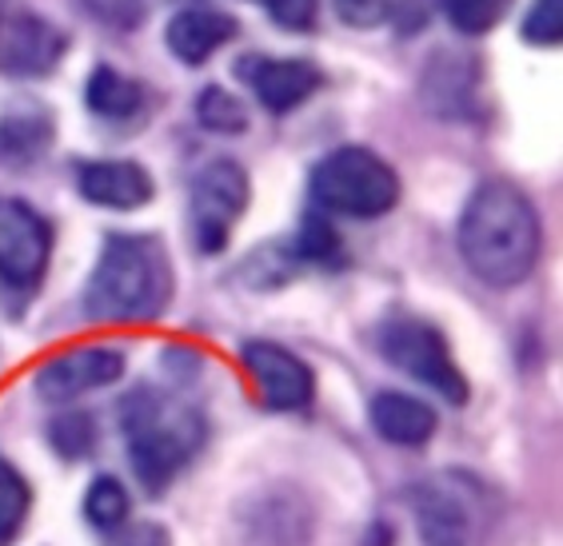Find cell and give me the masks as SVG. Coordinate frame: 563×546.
<instances>
[{
    "instance_id": "cell-1",
    "label": "cell",
    "mask_w": 563,
    "mask_h": 546,
    "mask_svg": "<svg viewBox=\"0 0 563 546\" xmlns=\"http://www.w3.org/2000/svg\"><path fill=\"white\" fill-rule=\"evenodd\" d=\"M540 215L508 180L479 183L460 215V256L492 288H516L540 259Z\"/></svg>"
},
{
    "instance_id": "cell-2",
    "label": "cell",
    "mask_w": 563,
    "mask_h": 546,
    "mask_svg": "<svg viewBox=\"0 0 563 546\" xmlns=\"http://www.w3.org/2000/svg\"><path fill=\"white\" fill-rule=\"evenodd\" d=\"M173 300V268L161 239L109 236L92 279L85 288V311L100 323L156 320Z\"/></svg>"
},
{
    "instance_id": "cell-3",
    "label": "cell",
    "mask_w": 563,
    "mask_h": 546,
    "mask_svg": "<svg viewBox=\"0 0 563 546\" xmlns=\"http://www.w3.org/2000/svg\"><path fill=\"white\" fill-rule=\"evenodd\" d=\"M120 423L129 439L132 471L148 494H161L205 443V419L148 387L132 391L120 403Z\"/></svg>"
},
{
    "instance_id": "cell-4",
    "label": "cell",
    "mask_w": 563,
    "mask_h": 546,
    "mask_svg": "<svg viewBox=\"0 0 563 546\" xmlns=\"http://www.w3.org/2000/svg\"><path fill=\"white\" fill-rule=\"evenodd\" d=\"M312 196L316 204H324L328 212L372 220V215H384L396 208L400 176L372 148H336L332 156L316 164Z\"/></svg>"
},
{
    "instance_id": "cell-5",
    "label": "cell",
    "mask_w": 563,
    "mask_h": 546,
    "mask_svg": "<svg viewBox=\"0 0 563 546\" xmlns=\"http://www.w3.org/2000/svg\"><path fill=\"white\" fill-rule=\"evenodd\" d=\"M379 352L388 355L391 367H400L404 376H412L416 383L432 387L448 403H464L467 383L460 376V367L452 364L448 339L435 332L432 323L420 320H391L379 332Z\"/></svg>"
},
{
    "instance_id": "cell-6",
    "label": "cell",
    "mask_w": 563,
    "mask_h": 546,
    "mask_svg": "<svg viewBox=\"0 0 563 546\" xmlns=\"http://www.w3.org/2000/svg\"><path fill=\"white\" fill-rule=\"evenodd\" d=\"M249 208V171L236 160H212L192 183V239L205 256L228 247V236Z\"/></svg>"
},
{
    "instance_id": "cell-7",
    "label": "cell",
    "mask_w": 563,
    "mask_h": 546,
    "mask_svg": "<svg viewBox=\"0 0 563 546\" xmlns=\"http://www.w3.org/2000/svg\"><path fill=\"white\" fill-rule=\"evenodd\" d=\"M53 256V232L24 200H0V283L36 288Z\"/></svg>"
},
{
    "instance_id": "cell-8",
    "label": "cell",
    "mask_w": 563,
    "mask_h": 546,
    "mask_svg": "<svg viewBox=\"0 0 563 546\" xmlns=\"http://www.w3.org/2000/svg\"><path fill=\"white\" fill-rule=\"evenodd\" d=\"M244 371L252 376L261 399L268 408L276 411H300L312 403L316 395V379H312V367L303 364L300 355H292L288 347L280 343H268V339H252L244 343Z\"/></svg>"
},
{
    "instance_id": "cell-9",
    "label": "cell",
    "mask_w": 563,
    "mask_h": 546,
    "mask_svg": "<svg viewBox=\"0 0 563 546\" xmlns=\"http://www.w3.org/2000/svg\"><path fill=\"white\" fill-rule=\"evenodd\" d=\"M124 376V355L112 352V347H76L48 359V364L36 371V395L44 403H68V399H80L97 387H109Z\"/></svg>"
},
{
    "instance_id": "cell-10",
    "label": "cell",
    "mask_w": 563,
    "mask_h": 546,
    "mask_svg": "<svg viewBox=\"0 0 563 546\" xmlns=\"http://www.w3.org/2000/svg\"><path fill=\"white\" fill-rule=\"evenodd\" d=\"M68 48V36L53 21H44L36 12L12 16L0 44V65L9 76H48Z\"/></svg>"
},
{
    "instance_id": "cell-11",
    "label": "cell",
    "mask_w": 563,
    "mask_h": 546,
    "mask_svg": "<svg viewBox=\"0 0 563 546\" xmlns=\"http://www.w3.org/2000/svg\"><path fill=\"white\" fill-rule=\"evenodd\" d=\"M240 76L249 80L256 100L268 112H292V108H300L316 88L324 85V73L312 60H303V56H292V60L249 56V65H240Z\"/></svg>"
},
{
    "instance_id": "cell-12",
    "label": "cell",
    "mask_w": 563,
    "mask_h": 546,
    "mask_svg": "<svg viewBox=\"0 0 563 546\" xmlns=\"http://www.w3.org/2000/svg\"><path fill=\"white\" fill-rule=\"evenodd\" d=\"M416 526L428 546H467L472 538V506L452 479L420 482L412 491Z\"/></svg>"
},
{
    "instance_id": "cell-13",
    "label": "cell",
    "mask_w": 563,
    "mask_h": 546,
    "mask_svg": "<svg viewBox=\"0 0 563 546\" xmlns=\"http://www.w3.org/2000/svg\"><path fill=\"white\" fill-rule=\"evenodd\" d=\"M76 188L88 204L112 208V212H132L152 200V176L132 160H92L80 164Z\"/></svg>"
},
{
    "instance_id": "cell-14",
    "label": "cell",
    "mask_w": 563,
    "mask_h": 546,
    "mask_svg": "<svg viewBox=\"0 0 563 546\" xmlns=\"http://www.w3.org/2000/svg\"><path fill=\"white\" fill-rule=\"evenodd\" d=\"M232 36H236V21L212 9L176 12L173 21H168V29H164V41H168L173 56L185 60V65H205L208 56L217 53V48H224Z\"/></svg>"
},
{
    "instance_id": "cell-15",
    "label": "cell",
    "mask_w": 563,
    "mask_h": 546,
    "mask_svg": "<svg viewBox=\"0 0 563 546\" xmlns=\"http://www.w3.org/2000/svg\"><path fill=\"white\" fill-rule=\"evenodd\" d=\"M368 419L379 439L396 443V447H423L435 435V411L423 399L404 395V391H384L372 399Z\"/></svg>"
},
{
    "instance_id": "cell-16",
    "label": "cell",
    "mask_w": 563,
    "mask_h": 546,
    "mask_svg": "<svg viewBox=\"0 0 563 546\" xmlns=\"http://www.w3.org/2000/svg\"><path fill=\"white\" fill-rule=\"evenodd\" d=\"M53 144V116L44 108H12L0 116V164L9 168H29Z\"/></svg>"
},
{
    "instance_id": "cell-17",
    "label": "cell",
    "mask_w": 563,
    "mask_h": 546,
    "mask_svg": "<svg viewBox=\"0 0 563 546\" xmlns=\"http://www.w3.org/2000/svg\"><path fill=\"white\" fill-rule=\"evenodd\" d=\"M85 100L88 108L104 120H129L141 112L144 104V88L136 80H129L124 73H117L112 65H100L92 68L88 76V88H85Z\"/></svg>"
},
{
    "instance_id": "cell-18",
    "label": "cell",
    "mask_w": 563,
    "mask_h": 546,
    "mask_svg": "<svg viewBox=\"0 0 563 546\" xmlns=\"http://www.w3.org/2000/svg\"><path fill=\"white\" fill-rule=\"evenodd\" d=\"M129 511H132V499L129 491H124V482L112 479V475H100L92 487H88L85 494V519L97 531H104V535H117L120 526L129 523Z\"/></svg>"
},
{
    "instance_id": "cell-19",
    "label": "cell",
    "mask_w": 563,
    "mask_h": 546,
    "mask_svg": "<svg viewBox=\"0 0 563 546\" xmlns=\"http://www.w3.org/2000/svg\"><path fill=\"white\" fill-rule=\"evenodd\" d=\"M196 116L208 132H220V136H240L249 129V108L240 104L232 92H224L220 85H208L196 100Z\"/></svg>"
},
{
    "instance_id": "cell-20",
    "label": "cell",
    "mask_w": 563,
    "mask_h": 546,
    "mask_svg": "<svg viewBox=\"0 0 563 546\" xmlns=\"http://www.w3.org/2000/svg\"><path fill=\"white\" fill-rule=\"evenodd\" d=\"M29 506H33V491L24 475L12 467V463L0 459V543H9L16 531L29 519Z\"/></svg>"
},
{
    "instance_id": "cell-21",
    "label": "cell",
    "mask_w": 563,
    "mask_h": 546,
    "mask_svg": "<svg viewBox=\"0 0 563 546\" xmlns=\"http://www.w3.org/2000/svg\"><path fill=\"white\" fill-rule=\"evenodd\" d=\"M508 9H511V0H444L448 24L464 36L492 33V29L504 21V12Z\"/></svg>"
},
{
    "instance_id": "cell-22",
    "label": "cell",
    "mask_w": 563,
    "mask_h": 546,
    "mask_svg": "<svg viewBox=\"0 0 563 546\" xmlns=\"http://www.w3.org/2000/svg\"><path fill=\"white\" fill-rule=\"evenodd\" d=\"M48 439H53V447L60 450L65 459H88L92 447H97V423H92V415H85V411H68V415L53 419Z\"/></svg>"
},
{
    "instance_id": "cell-23",
    "label": "cell",
    "mask_w": 563,
    "mask_h": 546,
    "mask_svg": "<svg viewBox=\"0 0 563 546\" xmlns=\"http://www.w3.org/2000/svg\"><path fill=\"white\" fill-rule=\"evenodd\" d=\"M523 36L531 44H560L563 36V0H536L523 16Z\"/></svg>"
},
{
    "instance_id": "cell-24",
    "label": "cell",
    "mask_w": 563,
    "mask_h": 546,
    "mask_svg": "<svg viewBox=\"0 0 563 546\" xmlns=\"http://www.w3.org/2000/svg\"><path fill=\"white\" fill-rule=\"evenodd\" d=\"M296 247H300L303 259H332L336 256V232H332V224L328 220H320V215H308L300 227V239H296Z\"/></svg>"
},
{
    "instance_id": "cell-25",
    "label": "cell",
    "mask_w": 563,
    "mask_h": 546,
    "mask_svg": "<svg viewBox=\"0 0 563 546\" xmlns=\"http://www.w3.org/2000/svg\"><path fill=\"white\" fill-rule=\"evenodd\" d=\"M152 0H85V9L97 16V21L112 24V29H132V24L144 21Z\"/></svg>"
},
{
    "instance_id": "cell-26",
    "label": "cell",
    "mask_w": 563,
    "mask_h": 546,
    "mask_svg": "<svg viewBox=\"0 0 563 546\" xmlns=\"http://www.w3.org/2000/svg\"><path fill=\"white\" fill-rule=\"evenodd\" d=\"M332 9L347 29H376L388 16V0H332Z\"/></svg>"
},
{
    "instance_id": "cell-27",
    "label": "cell",
    "mask_w": 563,
    "mask_h": 546,
    "mask_svg": "<svg viewBox=\"0 0 563 546\" xmlns=\"http://www.w3.org/2000/svg\"><path fill=\"white\" fill-rule=\"evenodd\" d=\"M272 9V21L280 24V29H292V33H308L316 24V9H320V0H268Z\"/></svg>"
},
{
    "instance_id": "cell-28",
    "label": "cell",
    "mask_w": 563,
    "mask_h": 546,
    "mask_svg": "<svg viewBox=\"0 0 563 546\" xmlns=\"http://www.w3.org/2000/svg\"><path fill=\"white\" fill-rule=\"evenodd\" d=\"M112 546H173L168 531L161 523H132V526H120V535Z\"/></svg>"
},
{
    "instance_id": "cell-29",
    "label": "cell",
    "mask_w": 563,
    "mask_h": 546,
    "mask_svg": "<svg viewBox=\"0 0 563 546\" xmlns=\"http://www.w3.org/2000/svg\"><path fill=\"white\" fill-rule=\"evenodd\" d=\"M264 4H268V0H264Z\"/></svg>"
}]
</instances>
